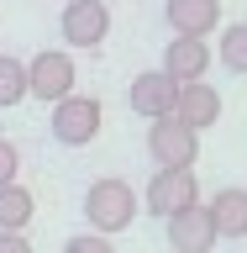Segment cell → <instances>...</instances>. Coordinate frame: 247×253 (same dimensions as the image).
<instances>
[{
    "instance_id": "6da1fadb",
    "label": "cell",
    "mask_w": 247,
    "mask_h": 253,
    "mask_svg": "<svg viewBox=\"0 0 247 253\" xmlns=\"http://www.w3.org/2000/svg\"><path fill=\"white\" fill-rule=\"evenodd\" d=\"M84 216H90L95 232H126L132 221H137V190L126 185V179H95L84 190Z\"/></svg>"
},
{
    "instance_id": "7a4b0ae2",
    "label": "cell",
    "mask_w": 247,
    "mask_h": 253,
    "mask_svg": "<svg viewBox=\"0 0 247 253\" xmlns=\"http://www.w3.org/2000/svg\"><path fill=\"white\" fill-rule=\"evenodd\" d=\"M147 153H153L158 169H195V158H200V132L179 116H153L147 126Z\"/></svg>"
},
{
    "instance_id": "3957f363",
    "label": "cell",
    "mask_w": 247,
    "mask_h": 253,
    "mask_svg": "<svg viewBox=\"0 0 247 253\" xmlns=\"http://www.w3.org/2000/svg\"><path fill=\"white\" fill-rule=\"evenodd\" d=\"M100 122H106V116H100V100H95V95H58V100H53V137L63 142V148H84V142H95L100 137Z\"/></svg>"
},
{
    "instance_id": "277c9868",
    "label": "cell",
    "mask_w": 247,
    "mask_h": 253,
    "mask_svg": "<svg viewBox=\"0 0 247 253\" xmlns=\"http://www.w3.org/2000/svg\"><path fill=\"white\" fill-rule=\"evenodd\" d=\"M74 79H79V69H74V58H69L63 47H47V53H37V58L27 63V95H37L47 106L74 90Z\"/></svg>"
},
{
    "instance_id": "5b68a950",
    "label": "cell",
    "mask_w": 247,
    "mask_h": 253,
    "mask_svg": "<svg viewBox=\"0 0 247 253\" xmlns=\"http://www.w3.org/2000/svg\"><path fill=\"white\" fill-rule=\"evenodd\" d=\"M110 37V5L106 0H69L63 5V42L69 47H100Z\"/></svg>"
},
{
    "instance_id": "8992f818",
    "label": "cell",
    "mask_w": 247,
    "mask_h": 253,
    "mask_svg": "<svg viewBox=\"0 0 247 253\" xmlns=\"http://www.w3.org/2000/svg\"><path fill=\"white\" fill-rule=\"evenodd\" d=\"M200 201V179L195 169H158L147 179V211L153 216H174V211H184V206Z\"/></svg>"
},
{
    "instance_id": "52a82bcc",
    "label": "cell",
    "mask_w": 247,
    "mask_h": 253,
    "mask_svg": "<svg viewBox=\"0 0 247 253\" xmlns=\"http://www.w3.org/2000/svg\"><path fill=\"white\" fill-rule=\"evenodd\" d=\"M163 221H169V248L174 253H211L221 243L216 221H211V211H205L200 201L184 206V211H174V216H163Z\"/></svg>"
},
{
    "instance_id": "ba28073f",
    "label": "cell",
    "mask_w": 247,
    "mask_h": 253,
    "mask_svg": "<svg viewBox=\"0 0 247 253\" xmlns=\"http://www.w3.org/2000/svg\"><path fill=\"white\" fill-rule=\"evenodd\" d=\"M174 100H179V79L163 74V69H147V74L132 79V111L147 116V122H153V116H169Z\"/></svg>"
},
{
    "instance_id": "9c48e42d",
    "label": "cell",
    "mask_w": 247,
    "mask_h": 253,
    "mask_svg": "<svg viewBox=\"0 0 247 253\" xmlns=\"http://www.w3.org/2000/svg\"><path fill=\"white\" fill-rule=\"evenodd\" d=\"M174 116L189 122L195 132H205V126L221 122V95L211 90L205 79H184V84H179V100H174Z\"/></svg>"
},
{
    "instance_id": "30bf717a",
    "label": "cell",
    "mask_w": 247,
    "mask_h": 253,
    "mask_svg": "<svg viewBox=\"0 0 247 253\" xmlns=\"http://www.w3.org/2000/svg\"><path fill=\"white\" fill-rule=\"evenodd\" d=\"M163 16L179 37H211L221 27V0H169Z\"/></svg>"
},
{
    "instance_id": "8fae6325",
    "label": "cell",
    "mask_w": 247,
    "mask_h": 253,
    "mask_svg": "<svg viewBox=\"0 0 247 253\" xmlns=\"http://www.w3.org/2000/svg\"><path fill=\"white\" fill-rule=\"evenodd\" d=\"M205 69H211L205 37H179V32H174L169 53H163V74H174L179 84H184V79H205Z\"/></svg>"
},
{
    "instance_id": "7c38bea8",
    "label": "cell",
    "mask_w": 247,
    "mask_h": 253,
    "mask_svg": "<svg viewBox=\"0 0 247 253\" xmlns=\"http://www.w3.org/2000/svg\"><path fill=\"white\" fill-rule=\"evenodd\" d=\"M211 221H216V237H247V190L242 185H226L211 195Z\"/></svg>"
},
{
    "instance_id": "4fadbf2b",
    "label": "cell",
    "mask_w": 247,
    "mask_h": 253,
    "mask_svg": "<svg viewBox=\"0 0 247 253\" xmlns=\"http://www.w3.org/2000/svg\"><path fill=\"white\" fill-rule=\"evenodd\" d=\"M32 211H37L32 190L21 185V179H5V185H0V227H11V232H27Z\"/></svg>"
},
{
    "instance_id": "5bb4252c",
    "label": "cell",
    "mask_w": 247,
    "mask_h": 253,
    "mask_svg": "<svg viewBox=\"0 0 247 253\" xmlns=\"http://www.w3.org/2000/svg\"><path fill=\"white\" fill-rule=\"evenodd\" d=\"M21 95H27V63L11 58V53H0V111L21 106Z\"/></svg>"
},
{
    "instance_id": "9a60e30c",
    "label": "cell",
    "mask_w": 247,
    "mask_h": 253,
    "mask_svg": "<svg viewBox=\"0 0 247 253\" xmlns=\"http://www.w3.org/2000/svg\"><path fill=\"white\" fill-rule=\"evenodd\" d=\"M221 63L232 74H247V21H232L221 32Z\"/></svg>"
},
{
    "instance_id": "2e32d148",
    "label": "cell",
    "mask_w": 247,
    "mask_h": 253,
    "mask_svg": "<svg viewBox=\"0 0 247 253\" xmlns=\"http://www.w3.org/2000/svg\"><path fill=\"white\" fill-rule=\"evenodd\" d=\"M63 253H116V248H110L106 232H79V237H69V243H63Z\"/></svg>"
},
{
    "instance_id": "e0dca14e",
    "label": "cell",
    "mask_w": 247,
    "mask_h": 253,
    "mask_svg": "<svg viewBox=\"0 0 247 253\" xmlns=\"http://www.w3.org/2000/svg\"><path fill=\"white\" fill-rule=\"evenodd\" d=\"M16 169H21V153H16V142L0 137V185H5V179H16Z\"/></svg>"
},
{
    "instance_id": "ac0fdd59",
    "label": "cell",
    "mask_w": 247,
    "mask_h": 253,
    "mask_svg": "<svg viewBox=\"0 0 247 253\" xmlns=\"http://www.w3.org/2000/svg\"><path fill=\"white\" fill-rule=\"evenodd\" d=\"M0 253H32L27 232H11V227H0Z\"/></svg>"
}]
</instances>
